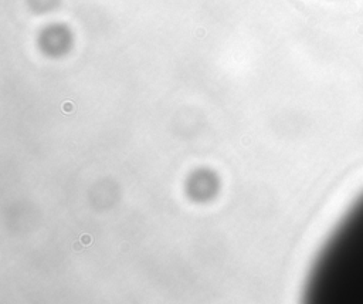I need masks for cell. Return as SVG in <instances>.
<instances>
[{
  "instance_id": "cell-1",
  "label": "cell",
  "mask_w": 363,
  "mask_h": 304,
  "mask_svg": "<svg viewBox=\"0 0 363 304\" xmlns=\"http://www.w3.org/2000/svg\"><path fill=\"white\" fill-rule=\"evenodd\" d=\"M308 297L318 303L363 304V195L322 249L311 274Z\"/></svg>"
}]
</instances>
